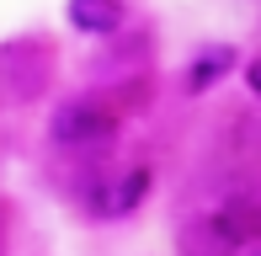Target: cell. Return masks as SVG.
I'll use <instances>...</instances> for the list:
<instances>
[{"label":"cell","instance_id":"obj_1","mask_svg":"<svg viewBox=\"0 0 261 256\" xmlns=\"http://www.w3.org/2000/svg\"><path fill=\"white\" fill-rule=\"evenodd\" d=\"M149 197V166H112L96 171V182L86 187V208L96 219H123Z\"/></svg>","mask_w":261,"mask_h":256},{"label":"cell","instance_id":"obj_2","mask_svg":"<svg viewBox=\"0 0 261 256\" xmlns=\"http://www.w3.org/2000/svg\"><path fill=\"white\" fill-rule=\"evenodd\" d=\"M112 128H117V118L101 107V101H91V96L64 101V107L54 112V139H59V144H69V149L107 144V139H112Z\"/></svg>","mask_w":261,"mask_h":256},{"label":"cell","instance_id":"obj_3","mask_svg":"<svg viewBox=\"0 0 261 256\" xmlns=\"http://www.w3.org/2000/svg\"><path fill=\"white\" fill-rule=\"evenodd\" d=\"M208 224L219 229V235L229 240L234 251H240V246H251V240L261 235V214H256V203H251V197H229V203H219V208L208 214Z\"/></svg>","mask_w":261,"mask_h":256},{"label":"cell","instance_id":"obj_4","mask_svg":"<svg viewBox=\"0 0 261 256\" xmlns=\"http://www.w3.org/2000/svg\"><path fill=\"white\" fill-rule=\"evenodd\" d=\"M69 27L107 38V32L123 27V0H69Z\"/></svg>","mask_w":261,"mask_h":256},{"label":"cell","instance_id":"obj_5","mask_svg":"<svg viewBox=\"0 0 261 256\" xmlns=\"http://www.w3.org/2000/svg\"><path fill=\"white\" fill-rule=\"evenodd\" d=\"M181 246H187V256H229V251H234L229 240H224L219 229L208 224V219H203L197 229H187V235H181Z\"/></svg>","mask_w":261,"mask_h":256},{"label":"cell","instance_id":"obj_6","mask_svg":"<svg viewBox=\"0 0 261 256\" xmlns=\"http://www.w3.org/2000/svg\"><path fill=\"white\" fill-rule=\"evenodd\" d=\"M229 64H234V48H208L203 59H197V69L187 75V91H203L208 80H213V75H224Z\"/></svg>","mask_w":261,"mask_h":256},{"label":"cell","instance_id":"obj_7","mask_svg":"<svg viewBox=\"0 0 261 256\" xmlns=\"http://www.w3.org/2000/svg\"><path fill=\"white\" fill-rule=\"evenodd\" d=\"M0 256H6V246H0Z\"/></svg>","mask_w":261,"mask_h":256}]
</instances>
